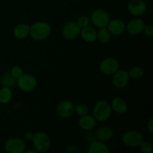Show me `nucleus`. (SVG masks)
<instances>
[{"label":"nucleus","instance_id":"obj_1","mask_svg":"<svg viewBox=\"0 0 153 153\" xmlns=\"http://www.w3.org/2000/svg\"><path fill=\"white\" fill-rule=\"evenodd\" d=\"M52 33L50 24L45 21H38L30 25L29 35L36 41H43L46 40Z\"/></svg>","mask_w":153,"mask_h":153},{"label":"nucleus","instance_id":"obj_2","mask_svg":"<svg viewBox=\"0 0 153 153\" xmlns=\"http://www.w3.org/2000/svg\"><path fill=\"white\" fill-rule=\"evenodd\" d=\"M112 114V109L110 102L102 100L96 102L93 108V116L97 122H106L110 119Z\"/></svg>","mask_w":153,"mask_h":153},{"label":"nucleus","instance_id":"obj_3","mask_svg":"<svg viewBox=\"0 0 153 153\" xmlns=\"http://www.w3.org/2000/svg\"><path fill=\"white\" fill-rule=\"evenodd\" d=\"M34 149L37 152L45 153L51 147V140L49 136L44 131H37L34 133L31 140Z\"/></svg>","mask_w":153,"mask_h":153},{"label":"nucleus","instance_id":"obj_4","mask_svg":"<svg viewBox=\"0 0 153 153\" xmlns=\"http://www.w3.org/2000/svg\"><path fill=\"white\" fill-rule=\"evenodd\" d=\"M16 85L22 92L29 93L37 88V81L35 76L32 74L23 73L19 79H16Z\"/></svg>","mask_w":153,"mask_h":153},{"label":"nucleus","instance_id":"obj_5","mask_svg":"<svg viewBox=\"0 0 153 153\" xmlns=\"http://www.w3.org/2000/svg\"><path fill=\"white\" fill-rule=\"evenodd\" d=\"M111 17L107 10L104 9H96L91 13L90 21L96 28H104L107 27Z\"/></svg>","mask_w":153,"mask_h":153},{"label":"nucleus","instance_id":"obj_6","mask_svg":"<svg viewBox=\"0 0 153 153\" xmlns=\"http://www.w3.org/2000/svg\"><path fill=\"white\" fill-rule=\"evenodd\" d=\"M122 142L128 147H138L143 140V136L141 132L137 130H129L122 135Z\"/></svg>","mask_w":153,"mask_h":153},{"label":"nucleus","instance_id":"obj_7","mask_svg":"<svg viewBox=\"0 0 153 153\" xmlns=\"http://www.w3.org/2000/svg\"><path fill=\"white\" fill-rule=\"evenodd\" d=\"M4 149L7 153H24L26 149V146L22 139L13 137L6 140Z\"/></svg>","mask_w":153,"mask_h":153},{"label":"nucleus","instance_id":"obj_8","mask_svg":"<svg viewBox=\"0 0 153 153\" xmlns=\"http://www.w3.org/2000/svg\"><path fill=\"white\" fill-rule=\"evenodd\" d=\"M81 28L79 26L76 21L67 22L63 26L61 34L64 38L67 40L73 41L80 36Z\"/></svg>","mask_w":153,"mask_h":153},{"label":"nucleus","instance_id":"obj_9","mask_svg":"<svg viewBox=\"0 0 153 153\" xmlns=\"http://www.w3.org/2000/svg\"><path fill=\"white\" fill-rule=\"evenodd\" d=\"M119 69V61L117 59L112 57L104 58L100 64V72L105 76H112Z\"/></svg>","mask_w":153,"mask_h":153},{"label":"nucleus","instance_id":"obj_10","mask_svg":"<svg viewBox=\"0 0 153 153\" xmlns=\"http://www.w3.org/2000/svg\"><path fill=\"white\" fill-rule=\"evenodd\" d=\"M55 112L57 115L63 119L70 118L75 113V105L70 100H64L57 105Z\"/></svg>","mask_w":153,"mask_h":153},{"label":"nucleus","instance_id":"obj_11","mask_svg":"<svg viewBox=\"0 0 153 153\" xmlns=\"http://www.w3.org/2000/svg\"><path fill=\"white\" fill-rule=\"evenodd\" d=\"M127 10L131 16L140 17L147 10V4L143 0H130L127 4Z\"/></svg>","mask_w":153,"mask_h":153},{"label":"nucleus","instance_id":"obj_12","mask_svg":"<svg viewBox=\"0 0 153 153\" xmlns=\"http://www.w3.org/2000/svg\"><path fill=\"white\" fill-rule=\"evenodd\" d=\"M130 81L128 71L125 70H118L112 75L111 82L114 86L118 89H123L128 85Z\"/></svg>","mask_w":153,"mask_h":153},{"label":"nucleus","instance_id":"obj_13","mask_svg":"<svg viewBox=\"0 0 153 153\" xmlns=\"http://www.w3.org/2000/svg\"><path fill=\"white\" fill-rule=\"evenodd\" d=\"M145 25L146 23L143 19L140 17H134L126 23V31L130 35H138L143 32Z\"/></svg>","mask_w":153,"mask_h":153},{"label":"nucleus","instance_id":"obj_14","mask_svg":"<svg viewBox=\"0 0 153 153\" xmlns=\"http://www.w3.org/2000/svg\"><path fill=\"white\" fill-rule=\"evenodd\" d=\"M78 124L81 129L85 131H91L96 128L97 125V120L93 114H87L80 117L78 121Z\"/></svg>","mask_w":153,"mask_h":153},{"label":"nucleus","instance_id":"obj_15","mask_svg":"<svg viewBox=\"0 0 153 153\" xmlns=\"http://www.w3.org/2000/svg\"><path fill=\"white\" fill-rule=\"evenodd\" d=\"M107 28L111 35L119 36L123 34L126 31V23L121 19H110L108 24L107 25Z\"/></svg>","mask_w":153,"mask_h":153},{"label":"nucleus","instance_id":"obj_16","mask_svg":"<svg viewBox=\"0 0 153 153\" xmlns=\"http://www.w3.org/2000/svg\"><path fill=\"white\" fill-rule=\"evenodd\" d=\"M110 105L111 107L112 111H114L115 113L119 114H126L128 108L126 101L123 98H122V97H114L111 100Z\"/></svg>","mask_w":153,"mask_h":153},{"label":"nucleus","instance_id":"obj_17","mask_svg":"<svg viewBox=\"0 0 153 153\" xmlns=\"http://www.w3.org/2000/svg\"><path fill=\"white\" fill-rule=\"evenodd\" d=\"M88 152L89 153H109L111 150L105 142L96 139L90 142Z\"/></svg>","mask_w":153,"mask_h":153},{"label":"nucleus","instance_id":"obj_18","mask_svg":"<svg viewBox=\"0 0 153 153\" xmlns=\"http://www.w3.org/2000/svg\"><path fill=\"white\" fill-rule=\"evenodd\" d=\"M80 36L82 37V40L86 43H94L97 40V31L94 27L88 25V26L81 28Z\"/></svg>","mask_w":153,"mask_h":153},{"label":"nucleus","instance_id":"obj_19","mask_svg":"<svg viewBox=\"0 0 153 153\" xmlns=\"http://www.w3.org/2000/svg\"><path fill=\"white\" fill-rule=\"evenodd\" d=\"M95 136L97 140L107 143L110 141L113 137V129L109 126H102L96 131Z\"/></svg>","mask_w":153,"mask_h":153},{"label":"nucleus","instance_id":"obj_20","mask_svg":"<svg viewBox=\"0 0 153 153\" xmlns=\"http://www.w3.org/2000/svg\"><path fill=\"white\" fill-rule=\"evenodd\" d=\"M30 25L26 23H19L14 27L13 34L15 38L18 40H23L29 35Z\"/></svg>","mask_w":153,"mask_h":153},{"label":"nucleus","instance_id":"obj_21","mask_svg":"<svg viewBox=\"0 0 153 153\" xmlns=\"http://www.w3.org/2000/svg\"><path fill=\"white\" fill-rule=\"evenodd\" d=\"M13 92L10 88L2 86L0 88V104L7 105L11 102Z\"/></svg>","mask_w":153,"mask_h":153},{"label":"nucleus","instance_id":"obj_22","mask_svg":"<svg viewBox=\"0 0 153 153\" xmlns=\"http://www.w3.org/2000/svg\"><path fill=\"white\" fill-rule=\"evenodd\" d=\"M111 34L107 27H104V28H100L97 31V40H99L101 43H107L111 40Z\"/></svg>","mask_w":153,"mask_h":153},{"label":"nucleus","instance_id":"obj_23","mask_svg":"<svg viewBox=\"0 0 153 153\" xmlns=\"http://www.w3.org/2000/svg\"><path fill=\"white\" fill-rule=\"evenodd\" d=\"M0 83L1 86L11 88L16 85V79L13 78L10 73H6L1 76L0 79Z\"/></svg>","mask_w":153,"mask_h":153},{"label":"nucleus","instance_id":"obj_24","mask_svg":"<svg viewBox=\"0 0 153 153\" xmlns=\"http://www.w3.org/2000/svg\"><path fill=\"white\" fill-rule=\"evenodd\" d=\"M129 78L131 79H139L144 75V70L140 66H134L128 71Z\"/></svg>","mask_w":153,"mask_h":153},{"label":"nucleus","instance_id":"obj_25","mask_svg":"<svg viewBox=\"0 0 153 153\" xmlns=\"http://www.w3.org/2000/svg\"><path fill=\"white\" fill-rule=\"evenodd\" d=\"M89 109L88 105L85 103H78L75 105V113L77 114L79 117L84 116V115L88 114Z\"/></svg>","mask_w":153,"mask_h":153},{"label":"nucleus","instance_id":"obj_26","mask_svg":"<svg viewBox=\"0 0 153 153\" xmlns=\"http://www.w3.org/2000/svg\"><path fill=\"white\" fill-rule=\"evenodd\" d=\"M139 149L143 153H152L153 150L152 144L149 141L143 140L142 143L139 145Z\"/></svg>","mask_w":153,"mask_h":153},{"label":"nucleus","instance_id":"obj_27","mask_svg":"<svg viewBox=\"0 0 153 153\" xmlns=\"http://www.w3.org/2000/svg\"><path fill=\"white\" fill-rule=\"evenodd\" d=\"M10 73L12 75V76H13V78L17 79H19L22 74H23L24 72L21 67H19V66H14V67H13L11 68V70H10Z\"/></svg>","mask_w":153,"mask_h":153},{"label":"nucleus","instance_id":"obj_28","mask_svg":"<svg viewBox=\"0 0 153 153\" xmlns=\"http://www.w3.org/2000/svg\"><path fill=\"white\" fill-rule=\"evenodd\" d=\"M76 22L79 25V26L81 28H84V27H86L88 25H89L90 22V18L88 17L87 16H81L78 18V19L76 20Z\"/></svg>","mask_w":153,"mask_h":153},{"label":"nucleus","instance_id":"obj_29","mask_svg":"<svg viewBox=\"0 0 153 153\" xmlns=\"http://www.w3.org/2000/svg\"><path fill=\"white\" fill-rule=\"evenodd\" d=\"M143 33L145 36L148 37H151L153 36V26L152 25H145L143 28Z\"/></svg>","mask_w":153,"mask_h":153},{"label":"nucleus","instance_id":"obj_30","mask_svg":"<svg viewBox=\"0 0 153 153\" xmlns=\"http://www.w3.org/2000/svg\"><path fill=\"white\" fill-rule=\"evenodd\" d=\"M66 151L70 153H76L79 152V148L75 145H70V146H67Z\"/></svg>","mask_w":153,"mask_h":153},{"label":"nucleus","instance_id":"obj_31","mask_svg":"<svg viewBox=\"0 0 153 153\" xmlns=\"http://www.w3.org/2000/svg\"><path fill=\"white\" fill-rule=\"evenodd\" d=\"M33 136H34V132H32L31 131H26L24 133V138L27 141H31Z\"/></svg>","mask_w":153,"mask_h":153},{"label":"nucleus","instance_id":"obj_32","mask_svg":"<svg viewBox=\"0 0 153 153\" xmlns=\"http://www.w3.org/2000/svg\"><path fill=\"white\" fill-rule=\"evenodd\" d=\"M146 128H147L148 131L150 134H153V119L150 118L149 120L147 122V125H146Z\"/></svg>","mask_w":153,"mask_h":153},{"label":"nucleus","instance_id":"obj_33","mask_svg":"<svg viewBox=\"0 0 153 153\" xmlns=\"http://www.w3.org/2000/svg\"><path fill=\"white\" fill-rule=\"evenodd\" d=\"M25 153H37V152L34 149H28V150H26V149H25Z\"/></svg>","mask_w":153,"mask_h":153}]
</instances>
